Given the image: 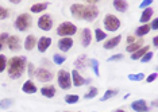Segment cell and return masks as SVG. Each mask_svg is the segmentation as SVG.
Returning <instances> with one entry per match:
<instances>
[{
    "label": "cell",
    "mask_w": 158,
    "mask_h": 112,
    "mask_svg": "<svg viewBox=\"0 0 158 112\" xmlns=\"http://www.w3.org/2000/svg\"><path fill=\"white\" fill-rule=\"evenodd\" d=\"M70 14L74 19L77 20H85V22H93L100 15V10L96 6H88L81 4V3H74L70 6Z\"/></svg>",
    "instance_id": "1"
},
{
    "label": "cell",
    "mask_w": 158,
    "mask_h": 112,
    "mask_svg": "<svg viewBox=\"0 0 158 112\" xmlns=\"http://www.w3.org/2000/svg\"><path fill=\"white\" fill-rule=\"evenodd\" d=\"M27 68V60L23 56H14L7 61V73L11 80H19Z\"/></svg>",
    "instance_id": "2"
},
{
    "label": "cell",
    "mask_w": 158,
    "mask_h": 112,
    "mask_svg": "<svg viewBox=\"0 0 158 112\" xmlns=\"http://www.w3.org/2000/svg\"><path fill=\"white\" fill-rule=\"evenodd\" d=\"M33 26V19H31V15L27 12H23V14H19L15 20H14V27H15V30L18 31H28Z\"/></svg>",
    "instance_id": "3"
},
{
    "label": "cell",
    "mask_w": 158,
    "mask_h": 112,
    "mask_svg": "<svg viewBox=\"0 0 158 112\" xmlns=\"http://www.w3.org/2000/svg\"><path fill=\"white\" fill-rule=\"evenodd\" d=\"M78 31L77 26L74 23H72V22H62V23L58 24V27H57V35L61 38H72L73 35H76Z\"/></svg>",
    "instance_id": "4"
},
{
    "label": "cell",
    "mask_w": 158,
    "mask_h": 112,
    "mask_svg": "<svg viewBox=\"0 0 158 112\" xmlns=\"http://www.w3.org/2000/svg\"><path fill=\"white\" fill-rule=\"evenodd\" d=\"M103 26H104V28H106V31L115 32L120 28L122 22H120L119 18H118L116 15H114V14H107L103 19Z\"/></svg>",
    "instance_id": "5"
},
{
    "label": "cell",
    "mask_w": 158,
    "mask_h": 112,
    "mask_svg": "<svg viewBox=\"0 0 158 112\" xmlns=\"http://www.w3.org/2000/svg\"><path fill=\"white\" fill-rule=\"evenodd\" d=\"M57 84L61 89L68 91L72 88V78H70V72L66 69H60L57 72Z\"/></svg>",
    "instance_id": "6"
},
{
    "label": "cell",
    "mask_w": 158,
    "mask_h": 112,
    "mask_svg": "<svg viewBox=\"0 0 158 112\" xmlns=\"http://www.w3.org/2000/svg\"><path fill=\"white\" fill-rule=\"evenodd\" d=\"M37 26L38 28H41L44 31H50L53 28V18L49 14H44V15H41L38 18Z\"/></svg>",
    "instance_id": "7"
},
{
    "label": "cell",
    "mask_w": 158,
    "mask_h": 112,
    "mask_svg": "<svg viewBox=\"0 0 158 112\" xmlns=\"http://www.w3.org/2000/svg\"><path fill=\"white\" fill-rule=\"evenodd\" d=\"M34 77L37 78L39 82H50L54 76H53V73L49 69H46V68H38V69H35Z\"/></svg>",
    "instance_id": "8"
},
{
    "label": "cell",
    "mask_w": 158,
    "mask_h": 112,
    "mask_svg": "<svg viewBox=\"0 0 158 112\" xmlns=\"http://www.w3.org/2000/svg\"><path fill=\"white\" fill-rule=\"evenodd\" d=\"M7 48H8L11 52L16 53L22 49V41L18 35H10L8 41H7Z\"/></svg>",
    "instance_id": "9"
},
{
    "label": "cell",
    "mask_w": 158,
    "mask_h": 112,
    "mask_svg": "<svg viewBox=\"0 0 158 112\" xmlns=\"http://www.w3.org/2000/svg\"><path fill=\"white\" fill-rule=\"evenodd\" d=\"M73 39L72 38H60V41L57 42V48L60 52L62 53H68L69 50L73 48Z\"/></svg>",
    "instance_id": "10"
},
{
    "label": "cell",
    "mask_w": 158,
    "mask_h": 112,
    "mask_svg": "<svg viewBox=\"0 0 158 112\" xmlns=\"http://www.w3.org/2000/svg\"><path fill=\"white\" fill-rule=\"evenodd\" d=\"M130 108L135 112H149V106H147V102L143 99H139V100H135V102L131 103Z\"/></svg>",
    "instance_id": "11"
},
{
    "label": "cell",
    "mask_w": 158,
    "mask_h": 112,
    "mask_svg": "<svg viewBox=\"0 0 158 112\" xmlns=\"http://www.w3.org/2000/svg\"><path fill=\"white\" fill-rule=\"evenodd\" d=\"M50 46H52V38L50 37H41L37 41V49L39 53H46Z\"/></svg>",
    "instance_id": "12"
},
{
    "label": "cell",
    "mask_w": 158,
    "mask_h": 112,
    "mask_svg": "<svg viewBox=\"0 0 158 112\" xmlns=\"http://www.w3.org/2000/svg\"><path fill=\"white\" fill-rule=\"evenodd\" d=\"M22 92L23 93H26V95H35V93L38 92V86L35 85V82L33 80H26L23 82V85H22Z\"/></svg>",
    "instance_id": "13"
},
{
    "label": "cell",
    "mask_w": 158,
    "mask_h": 112,
    "mask_svg": "<svg viewBox=\"0 0 158 112\" xmlns=\"http://www.w3.org/2000/svg\"><path fill=\"white\" fill-rule=\"evenodd\" d=\"M92 43V31L89 27L82 28L81 31V45L82 48H88L89 45Z\"/></svg>",
    "instance_id": "14"
},
{
    "label": "cell",
    "mask_w": 158,
    "mask_h": 112,
    "mask_svg": "<svg viewBox=\"0 0 158 112\" xmlns=\"http://www.w3.org/2000/svg\"><path fill=\"white\" fill-rule=\"evenodd\" d=\"M70 78H72V86H76V88H80L81 85H84V77L80 74V72L73 69L70 72Z\"/></svg>",
    "instance_id": "15"
},
{
    "label": "cell",
    "mask_w": 158,
    "mask_h": 112,
    "mask_svg": "<svg viewBox=\"0 0 158 112\" xmlns=\"http://www.w3.org/2000/svg\"><path fill=\"white\" fill-rule=\"evenodd\" d=\"M37 41L38 39L35 38V35H33V34L27 35L23 42V49L26 50V52H33V50L37 48Z\"/></svg>",
    "instance_id": "16"
},
{
    "label": "cell",
    "mask_w": 158,
    "mask_h": 112,
    "mask_svg": "<svg viewBox=\"0 0 158 112\" xmlns=\"http://www.w3.org/2000/svg\"><path fill=\"white\" fill-rule=\"evenodd\" d=\"M120 41H122V35H120V34H118L116 37H112V38L107 39L106 43L103 45V48L106 49V50H112V49L116 48V46H119Z\"/></svg>",
    "instance_id": "17"
},
{
    "label": "cell",
    "mask_w": 158,
    "mask_h": 112,
    "mask_svg": "<svg viewBox=\"0 0 158 112\" xmlns=\"http://www.w3.org/2000/svg\"><path fill=\"white\" fill-rule=\"evenodd\" d=\"M57 93V89L54 85H45L41 88V95L46 99H53Z\"/></svg>",
    "instance_id": "18"
},
{
    "label": "cell",
    "mask_w": 158,
    "mask_h": 112,
    "mask_svg": "<svg viewBox=\"0 0 158 112\" xmlns=\"http://www.w3.org/2000/svg\"><path fill=\"white\" fill-rule=\"evenodd\" d=\"M154 15V10L152 7H149V8H145L142 11L141 14V18H139V22H141L142 24H147V22L152 20V18Z\"/></svg>",
    "instance_id": "19"
},
{
    "label": "cell",
    "mask_w": 158,
    "mask_h": 112,
    "mask_svg": "<svg viewBox=\"0 0 158 112\" xmlns=\"http://www.w3.org/2000/svg\"><path fill=\"white\" fill-rule=\"evenodd\" d=\"M50 6V3H35L30 7V12L31 14H42L44 11L48 10V7Z\"/></svg>",
    "instance_id": "20"
},
{
    "label": "cell",
    "mask_w": 158,
    "mask_h": 112,
    "mask_svg": "<svg viewBox=\"0 0 158 112\" xmlns=\"http://www.w3.org/2000/svg\"><path fill=\"white\" fill-rule=\"evenodd\" d=\"M112 7L115 10L118 11V12H126V11L128 10V3L126 2V0H114L112 2Z\"/></svg>",
    "instance_id": "21"
},
{
    "label": "cell",
    "mask_w": 158,
    "mask_h": 112,
    "mask_svg": "<svg viewBox=\"0 0 158 112\" xmlns=\"http://www.w3.org/2000/svg\"><path fill=\"white\" fill-rule=\"evenodd\" d=\"M150 32V26L149 24H141L139 27L135 28V32H134V37L135 38H143L146 34H149Z\"/></svg>",
    "instance_id": "22"
},
{
    "label": "cell",
    "mask_w": 158,
    "mask_h": 112,
    "mask_svg": "<svg viewBox=\"0 0 158 112\" xmlns=\"http://www.w3.org/2000/svg\"><path fill=\"white\" fill-rule=\"evenodd\" d=\"M147 52H150V46H149V45H145L143 48H141L139 50H136L135 53H132L131 56H130V58H131L132 61H138V60H141Z\"/></svg>",
    "instance_id": "23"
},
{
    "label": "cell",
    "mask_w": 158,
    "mask_h": 112,
    "mask_svg": "<svg viewBox=\"0 0 158 112\" xmlns=\"http://www.w3.org/2000/svg\"><path fill=\"white\" fill-rule=\"evenodd\" d=\"M143 46H145V41H143V38H141V39H138V41H135L134 43H131V45H127L126 46V50L132 54V53H135L136 50L143 48Z\"/></svg>",
    "instance_id": "24"
},
{
    "label": "cell",
    "mask_w": 158,
    "mask_h": 112,
    "mask_svg": "<svg viewBox=\"0 0 158 112\" xmlns=\"http://www.w3.org/2000/svg\"><path fill=\"white\" fill-rule=\"evenodd\" d=\"M87 65H88V57L85 56V54H81V56L74 61V68H76V70L84 69Z\"/></svg>",
    "instance_id": "25"
},
{
    "label": "cell",
    "mask_w": 158,
    "mask_h": 112,
    "mask_svg": "<svg viewBox=\"0 0 158 112\" xmlns=\"http://www.w3.org/2000/svg\"><path fill=\"white\" fill-rule=\"evenodd\" d=\"M119 93V89H107L106 92H104L103 97H100V102H107V100H111L112 97H115Z\"/></svg>",
    "instance_id": "26"
},
{
    "label": "cell",
    "mask_w": 158,
    "mask_h": 112,
    "mask_svg": "<svg viewBox=\"0 0 158 112\" xmlns=\"http://www.w3.org/2000/svg\"><path fill=\"white\" fill-rule=\"evenodd\" d=\"M64 100H65L66 104H77L78 102H80V96L76 95V93H68V95L64 97Z\"/></svg>",
    "instance_id": "27"
},
{
    "label": "cell",
    "mask_w": 158,
    "mask_h": 112,
    "mask_svg": "<svg viewBox=\"0 0 158 112\" xmlns=\"http://www.w3.org/2000/svg\"><path fill=\"white\" fill-rule=\"evenodd\" d=\"M88 65L89 68L93 70V73H95L96 77H99L100 76V69H99V61L96 58H92V60H88Z\"/></svg>",
    "instance_id": "28"
},
{
    "label": "cell",
    "mask_w": 158,
    "mask_h": 112,
    "mask_svg": "<svg viewBox=\"0 0 158 112\" xmlns=\"http://www.w3.org/2000/svg\"><path fill=\"white\" fill-rule=\"evenodd\" d=\"M98 95H99V88L98 86H89L88 92L84 95V99L85 100H91V99H93V97H96Z\"/></svg>",
    "instance_id": "29"
},
{
    "label": "cell",
    "mask_w": 158,
    "mask_h": 112,
    "mask_svg": "<svg viewBox=\"0 0 158 112\" xmlns=\"http://www.w3.org/2000/svg\"><path fill=\"white\" fill-rule=\"evenodd\" d=\"M95 39L96 42H103L107 39V32L102 28H95Z\"/></svg>",
    "instance_id": "30"
},
{
    "label": "cell",
    "mask_w": 158,
    "mask_h": 112,
    "mask_svg": "<svg viewBox=\"0 0 158 112\" xmlns=\"http://www.w3.org/2000/svg\"><path fill=\"white\" fill-rule=\"evenodd\" d=\"M145 77H146L145 73H131V74L127 76V78L132 82H139V81L145 80Z\"/></svg>",
    "instance_id": "31"
},
{
    "label": "cell",
    "mask_w": 158,
    "mask_h": 112,
    "mask_svg": "<svg viewBox=\"0 0 158 112\" xmlns=\"http://www.w3.org/2000/svg\"><path fill=\"white\" fill-rule=\"evenodd\" d=\"M66 61V57L62 56V54H54L53 56V62H54V65H62L65 64Z\"/></svg>",
    "instance_id": "32"
},
{
    "label": "cell",
    "mask_w": 158,
    "mask_h": 112,
    "mask_svg": "<svg viewBox=\"0 0 158 112\" xmlns=\"http://www.w3.org/2000/svg\"><path fill=\"white\" fill-rule=\"evenodd\" d=\"M12 104H14L12 99H3V100H0V110H8Z\"/></svg>",
    "instance_id": "33"
},
{
    "label": "cell",
    "mask_w": 158,
    "mask_h": 112,
    "mask_svg": "<svg viewBox=\"0 0 158 112\" xmlns=\"http://www.w3.org/2000/svg\"><path fill=\"white\" fill-rule=\"evenodd\" d=\"M10 15H11L10 10H7L6 7L0 6V20H6V19H8Z\"/></svg>",
    "instance_id": "34"
},
{
    "label": "cell",
    "mask_w": 158,
    "mask_h": 112,
    "mask_svg": "<svg viewBox=\"0 0 158 112\" xmlns=\"http://www.w3.org/2000/svg\"><path fill=\"white\" fill-rule=\"evenodd\" d=\"M122 60H124V54H122V53L112 54L111 57H108V58H107V61H108V62H118V61H122Z\"/></svg>",
    "instance_id": "35"
},
{
    "label": "cell",
    "mask_w": 158,
    "mask_h": 112,
    "mask_svg": "<svg viewBox=\"0 0 158 112\" xmlns=\"http://www.w3.org/2000/svg\"><path fill=\"white\" fill-rule=\"evenodd\" d=\"M7 57L4 54H0V73H3V72H6L7 69Z\"/></svg>",
    "instance_id": "36"
},
{
    "label": "cell",
    "mask_w": 158,
    "mask_h": 112,
    "mask_svg": "<svg viewBox=\"0 0 158 112\" xmlns=\"http://www.w3.org/2000/svg\"><path fill=\"white\" fill-rule=\"evenodd\" d=\"M153 57H154V53H153V52H147L139 61H141V62H143V64H147V62H150V61L153 60Z\"/></svg>",
    "instance_id": "37"
},
{
    "label": "cell",
    "mask_w": 158,
    "mask_h": 112,
    "mask_svg": "<svg viewBox=\"0 0 158 112\" xmlns=\"http://www.w3.org/2000/svg\"><path fill=\"white\" fill-rule=\"evenodd\" d=\"M26 70H27V74H28V77H30V80L34 77V74H35V66H34V64H27V68H26Z\"/></svg>",
    "instance_id": "38"
},
{
    "label": "cell",
    "mask_w": 158,
    "mask_h": 112,
    "mask_svg": "<svg viewBox=\"0 0 158 112\" xmlns=\"http://www.w3.org/2000/svg\"><path fill=\"white\" fill-rule=\"evenodd\" d=\"M157 72H154V73H152V74H149L147 77H145V80H146V82L147 84H150V82H154L157 80Z\"/></svg>",
    "instance_id": "39"
},
{
    "label": "cell",
    "mask_w": 158,
    "mask_h": 112,
    "mask_svg": "<svg viewBox=\"0 0 158 112\" xmlns=\"http://www.w3.org/2000/svg\"><path fill=\"white\" fill-rule=\"evenodd\" d=\"M153 4V0H143V2L139 4V8L141 10H145V8H149L150 6Z\"/></svg>",
    "instance_id": "40"
},
{
    "label": "cell",
    "mask_w": 158,
    "mask_h": 112,
    "mask_svg": "<svg viewBox=\"0 0 158 112\" xmlns=\"http://www.w3.org/2000/svg\"><path fill=\"white\" fill-rule=\"evenodd\" d=\"M8 38H10L8 32H2V34H0V45H4V43H7Z\"/></svg>",
    "instance_id": "41"
},
{
    "label": "cell",
    "mask_w": 158,
    "mask_h": 112,
    "mask_svg": "<svg viewBox=\"0 0 158 112\" xmlns=\"http://www.w3.org/2000/svg\"><path fill=\"white\" fill-rule=\"evenodd\" d=\"M149 26H150V30H154V31L158 30V19L157 18L152 20V24H149Z\"/></svg>",
    "instance_id": "42"
},
{
    "label": "cell",
    "mask_w": 158,
    "mask_h": 112,
    "mask_svg": "<svg viewBox=\"0 0 158 112\" xmlns=\"http://www.w3.org/2000/svg\"><path fill=\"white\" fill-rule=\"evenodd\" d=\"M126 41H127V45H131V43H134V42L136 41V38L134 37V35H128Z\"/></svg>",
    "instance_id": "43"
},
{
    "label": "cell",
    "mask_w": 158,
    "mask_h": 112,
    "mask_svg": "<svg viewBox=\"0 0 158 112\" xmlns=\"http://www.w3.org/2000/svg\"><path fill=\"white\" fill-rule=\"evenodd\" d=\"M41 64H44L45 66H49V68H50V66H53L52 62H50L49 60H46V58H42V60H41Z\"/></svg>",
    "instance_id": "44"
},
{
    "label": "cell",
    "mask_w": 158,
    "mask_h": 112,
    "mask_svg": "<svg viewBox=\"0 0 158 112\" xmlns=\"http://www.w3.org/2000/svg\"><path fill=\"white\" fill-rule=\"evenodd\" d=\"M153 46H154V48H157V46H158V37H157V35L153 38Z\"/></svg>",
    "instance_id": "45"
},
{
    "label": "cell",
    "mask_w": 158,
    "mask_h": 112,
    "mask_svg": "<svg viewBox=\"0 0 158 112\" xmlns=\"http://www.w3.org/2000/svg\"><path fill=\"white\" fill-rule=\"evenodd\" d=\"M91 82H92V78H84V85H89V84H91Z\"/></svg>",
    "instance_id": "46"
},
{
    "label": "cell",
    "mask_w": 158,
    "mask_h": 112,
    "mask_svg": "<svg viewBox=\"0 0 158 112\" xmlns=\"http://www.w3.org/2000/svg\"><path fill=\"white\" fill-rule=\"evenodd\" d=\"M10 3H12V4H19L20 0H10Z\"/></svg>",
    "instance_id": "47"
},
{
    "label": "cell",
    "mask_w": 158,
    "mask_h": 112,
    "mask_svg": "<svg viewBox=\"0 0 158 112\" xmlns=\"http://www.w3.org/2000/svg\"><path fill=\"white\" fill-rule=\"evenodd\" d=\"M150 106H152V107H157V102H156V100H153V102H152V104H150Z\"/></svg>",
    "instance_id": "48"
},
{
    "label": "cell",
    "mask_w": 158,
    "mask_h": 112,
    "mask_svg": "<svg viewBox=\"0 0 158 112\" xmlns=\"http://www.w3.org/2000/svg\"><path fill=\"white\" fill-rule=\"evenodd\" d=\"M128 97H130V93H127V95H124V97H123V100H127Z\"/></svg>",
    "instance_id": "49"
},
{
    "label": "cell",
    "mask_w": 158,
    "mask_h": 112,
    "mask_svg": "<svg viewBox=\"0 0 158 112\" xmlns=\"http://www.w3.org/2000/svg\"><path fill=\"white\" fill-rule=\"evenodd\" d=\"M114 112H126V111L124 110H120V108H119V110H115Z\"/></svg>",
    "instance_id": "50"
},
{
    "label": "cell",
    "mask_w": 158,
    "mask_h": 112,
    "mask_svg": "<svg viewBox=\"0 0 158 112\" xmlns=\"http://www.w3.org/2000/svg\"><path fill=\"white\" fill-rule=\"evenodd\" d=\"M2 49H3V45H0V52H2Z\"/></svg>",
    "instance_id": "51"
},
{
    "label": "cell",
    "mask_w": 158,
    "mask_h": 112,
    "mask_svg": "<svg viewBox=\"0 0 158 112\" xmlns=\"http://www.w3.org/2000/svg\"><path fill=\"white\" fill-rule=\"evenodd\" d=\"M64 112H70V111H64ZM77 112H81V111H77Z\"/></svg>",
    "instance_id": "52"
},
{
    "label": "cell",
    "mask_w": 158,
    "mask_h": 112,
    "mask_svg": "<svg viewBox=\"0 0 158 112\" xmlns=\"http://www.w3.org/2000/svg\"><path fill=\"white\" fill-rule=\"evenodd\" d=\"M6 112H11V111H6Z\"/></svg>",
    "instance_id": "53"
},
{
    "label": "cell",
    "mask_w": 158,
    "mask_h": 112,
    "mask_svg": "<svg viewBox=\"0 0 158 112\" xmlns=\"http://www.w3.org/2000/svg\"><path fill=\"white\" fill-rule=\"evenodd\" d=\"M92 112H96V111H92Z\"/></svg>",
    "instance_id": "54"
}]
</instances>
